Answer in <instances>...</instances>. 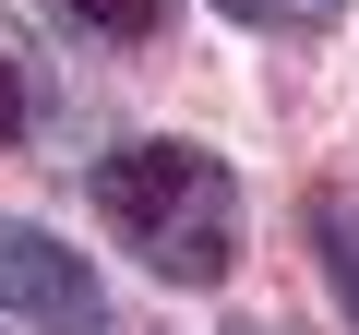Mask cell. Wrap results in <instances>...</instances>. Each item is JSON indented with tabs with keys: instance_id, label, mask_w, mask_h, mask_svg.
<instances>
[{
	"instance_id": "6da1fadb",
	"label": "cell",
	"mask_w": 359,
	"mask_h": 335,
	"mask_svg": "<svg viewBox=\"0 0 359 335\" xmlns=\"http://www.w3.org/2000/svg\"><path fill=\"white\" fill-rule=\"evenodd\" d=\"M84 192H96V228L156 287H228V264H240V180H228V156L180 144V132H144V144L96 156Z\"/></svg>"
},
{
	"instance_id": "7a4b0ae2",
	"label": "cell",
	"mask_w": 359,
	"mask_h": 335,
	"mask_svg": "<svg viewBox=\"0 0 359 335\" xmlns=\"http://www.w3.org/2000/svg\"><path fill=\"white\" fill-rule=\"evenodd\" d=\"M0 311H25V323H48V335H96V323H108V287H96V264L60 252L48 228L0 216Z\"/></svg>"
},
{
	"instance_id": "3957f363",
	"label": "cell",
	"mask_w": 359,
	"mask_h": 335,
	"mask_svg": "<svg viewBox=\"0 0 359 335\" xmlns=\"http://www.w3.org/2000/svg\"><path fill=\"white\" fill-rule=\"evenodd\" d=\"M48 13L84 36V48H156L180 25V0H48Z\"/></svg>"
},
{
	"instance_id": "277c9868",
	"label": "cell",
	"mask_w": 359,
	"mask_h": 335,
	"mask_svg": "<svg viewBox=\"0 0 359 335\" xmlns=\"http://www.w3.org/2000/svg\"><path fill=\"white\" fill-rule=\"evenodd\" d=\"M36 120H48V60H36V36L13 13H0V144H25Z\"/></svg>"
},
{
	"instance_id": "5b68a950",
	"label": "cell",
	"mask_w": 359,
	"mask_h": 335,
	"mask_svg": "<svg viewBox=\"0 0 359 335\" xmlns=\"http://www.w3.org/2000/svg\"><path fill=\"white\" fill-rule=\"evenodd\" d=\"M311 240H323V275H335V299L359 323V204L347 192H311Z\"/></svg>"
},
{
	"instance_id": "8992f818",
	"label": "cell",
	"mask_w": 359,
	"mask_h": 335,
	"mask_svg": "<svg viewBox=\"0 0 359 335\" xmlns=\"http://www.w3.org/2000/svg\"><path fill=\"white\" fill-rule=\"evenodd\" d=\"M216 13H240V25H264V36H323L347 0H216Z\"/></svg>"
},
{
	"instance_id": "52a82bcc",
	"label": "cell",
	"mask_w": 359,
	"mask_h": 335,
	"mask_svg": "<svg viewBox=\"0 0 359 335\" xmlns=\"http://www.w3.org/2000/svg\"><path fill=\"white\" fill-rule=\"evenodd\" d=\"M228 335H299V323H228Z\"/></svg>"
},
{
	"instance_id": "ba28073f",
	"label": "cell",
	"mask_w": 359,
	"mask_h": 335,
	"mask_svg": "<svg viewBox=\"0 0 359 335\" xmlns=\"http://www.w3.org/2000/svg\"><path fill=\"white\" fill-rule=\"evenodd\" d=\"M96 335H132V323H120V311H108V323H96Z\"/></svg>"
}]
</instances>
